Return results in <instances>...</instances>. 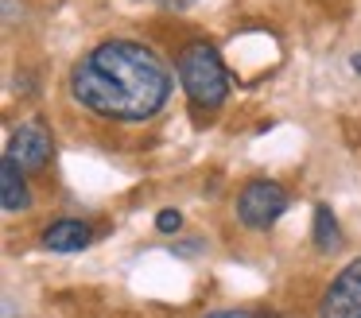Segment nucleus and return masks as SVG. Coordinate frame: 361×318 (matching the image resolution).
<instances>
[{"label": "nucleus", "instance_id": "f257e3e1", "mask_svg": "<svg viewBox=\"0 0 361 318\" xmlns=\"http://www.w3.org/2000/svg\"><path fill=\"white\" fill-rule=\"evenodd\" d=\"M171 74L156 51L133 39H109L86 51L71 70V97L94 116L140 124L164 109Z\"/></svg>", "mask_w": 361, "mask_h": 318}, {"label": "nucleus", "instance_id": "f03ea898", "mask_svg": "<svg viewBox=\"0 0 361 318\" xmlns=\"http://www.w3.org/2000/svg\"><path fill=\"white\" fill-rule=\"evenodd\" d=\"M179 82L195 109H218L229 93V74L210 43H190L179 54Z\"/></svg>", "mask_w": 361, "mask_h": 318}, {"label": "nucleus", "instance_id": "7ed1b4c3", "mask_svg": "<svg viewBox=\"0 0 361 318\" xmlns=\"http://www.w3.org/2000/svg\"><path fill=\"white\" fill-rule=\"evenodd\" d=\"M283 209H288V190H283L280 183H272V178L249 183L241 190V198H237V217H241L249 229H268V225H276L283 217Z\"/></svg>", "mask_w": 361, "mask_h": 318}, {"label": "nucleus", "instance_id": "20e7f679", "mask_svg": "<svg viewBox=\"0 0 361 318\" xmlns=\"http://www.w3.org/2000/svg\"><path fill=\"white\" fill-rule=\"evenodd\" d=\"M319 318H361V256L345 264L326 287Z\"/></svg>", "mask_w": 361, "mask_h": 318}, {"label": "nucleus", "instance_id": "39448f33", "mask_svg": "<svg viewBox=\"0 0 361 318\" xmlns=\"http://www.w3.org/2000/svg\"><path fill=\"white\" fill-rule=\"evenodd\" d=\"M8 159H16L24 171H43L51 163V132L39 121H24L8 136Z\"/></svg>", "mask_w": 361, "mask_h": 318}, {"label": "nucleus", "instance_id": "423d86ee", "mask_svg": "<svg viewBox=\"0 0 361 318\" xmlns=\"http://www.w3.org/2000/svg\"><path fill=\"white\" fill-rule=\"evenodd\" d=\"M90 240H94V229H90L86 221H74V217L47 225V233H43V245H47L51 252H82Z\"/></svg>", "mask_w": 361, "mask_h": 318}, {"label": "nucleus", "instance_id": "0eeeda50", "mask_svg": "<svg viewBox=\"0 0 361 318\" xmlns=\"http://www.w3.org/2000/svg\"><path fill=\"white\" fill-rule=\"evenodd\" d=\"M0 202H4L8 214H20V209L32 206V190L24 183V167L16 159H8V155L0 163Z\"/></svg>", "mask_w": 361, "mask_h": 318}, {"label": "nucleus", "instance_id": "6e6552de", "mask_svg": "<svg viewBox=\"0 0 361 318\" xmlns=\"http://www.w3.org/2000/svg\"><path fill=\"white\" fill-rule=\"evenodd\" d=\"M314 248H319V252H326V256L342 248V229H338L330 206H314Z\"/></svg>", "mask_w": 361, "mask_h": 318}, {"label": "nucleus", "instance_id": "1a4fd4ad", "mask_svg": "<svg viewBox=\"0 0 361 318\" xmlns=\"http://www.w3.org/2000/svg\"><path fill=\"white\" fill-rule=\"evenodd\" d=\"M206 318H276V314H268V310H210Z\"/></svg>", "mask_w": 361, "mask_h": 318}, {"label": "nucleus", "instance_id": "9d476101", "mask_svg": "<svg viewBox=\"0 0 361 318\" xmlns=\"http://www.w3.org/2000/svg\"><path fill=\"white\" fill-rule=\"evenodd\" d=\"M183 225V217H179V209H164V214L156 217V229L159 233H175Z\"/></svg>", "mask_w": 361, "mask_h": 318}, {"label": "nucleus", "instance_id": "9b49d317", "mask_svg": "<svg viewBox=\"0 0 361 318\" xmlns=\"http://www.w3.org/2000/svg\"><path fill=\"white\" fill-rule=\"evenodd\" d=\"M159 4H164V8H171V12H183V8L190 4V0H159Z\"/></svg>", "mask_w": 361, "mask_h": 318}, {"label": "nucleus", "instance_id": "f8f14e48", "mask_svg": "<svg viewBox=\"0 0 361 318\" xmlns=\"http://www.w3.org/2000/svg\"><path fill=\"white\" fill-rule=\"evenodd\" d=\"M350 66H353V74H361V54H353V62H350Z\"/></svg>", "mask_w": 361, "mask_h": 318}]
</instances>
